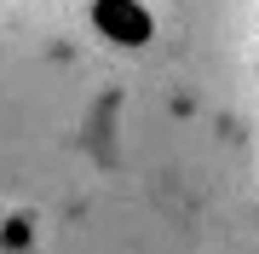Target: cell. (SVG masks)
Here are the masks:
<instances>
[{"label": "cell", "mask_w": 259, "mask_h": 254, "mask_svg": "<svg viewBox=\"0 0 259 254\" xmlns=\"http://www.w3.org/2000/svg\"><path fill=\"white\" fill-rule=\"evenodd\" d=\"M93 23L110 41H121V47H144L150 41V18H144V6H133V0H93Z\"/></svg>", "instance_id": "cell-1"}]
</instances>
